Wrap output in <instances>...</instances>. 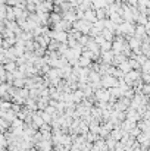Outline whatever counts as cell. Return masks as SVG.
I'll use <instances>...</instances> for the list:
<instances>
[{"label": "cell", "mask_w": 150, "mask_h": 151, "mask_svg": "<svg viewBox=\"0 0 150 151\" xmlns=\"http://www.w3.org/2000/svg\"><path fill=\"white\" fill-rule=\"evenodd\" d=\"M51 35H53V38H56L57 41H62V43H63V41L66 40V34H65L63 31H59V32H53Z\"/></svg>", "instance_id": "obj_1"}, {"label": "cell", "mask_w": 150, "mask_h": 151, "mask_svg": "<svg viewBox=\"0 0 150 151\" xmlns=\"http://www.w3.org/2000/svg\"><path fill=\"white\" fill-rule=\"evenodd\" d=\"M84 18H86L87 21H96V13L91 12V10H88V12L84 13Z\"/></svg>", "instance_id": "obj_2"}, {"label": "cell", "mask_w": 150, "mask_h": 151, "mask_svg": "<svg viewBox=\"0 0 150 151\" xmlns=\"http://www.w3.org/2000/svg\"><path fill=\"white\" fill-rule=\"evenodd\" d=\"M33 1H36V3H40V1H43V0H33Z\"/></svg>", "instance_id": "obj_3"}]
</instances>
